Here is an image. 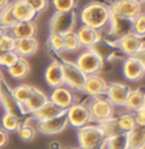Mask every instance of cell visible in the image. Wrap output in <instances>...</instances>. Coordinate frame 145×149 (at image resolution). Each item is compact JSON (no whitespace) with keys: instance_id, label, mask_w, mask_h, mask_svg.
<instances>
[{"instance_id":"47","label":"cell","mask_w":145,"mask_h":149,"mask_svg":"<svg viewBox=\"0 0 145 149\" xmlns=\"http://www.w3.org/2000/svg\"><path fill=\"white\" fill-rule=\"evenodd\" d=\"M3 55H4V51H3V50L0 49V59H1V57H3Z\"/></svg>"},{"instance_id":"31","label":"cell","mask_w":145,"mask_h":149,"mask_svg":"<svg viewBox=\"0 0 145 149\" xmlns=\"http://www.w3.org/2000/svg\"><path fill=\"white\" fill-rule=\"evenodd\" d=\"M19 126H21V120H19V116H17V115L5 112L4 116L1 117V129L5 130L6 133L17 131Z\"/></svg>"},{"instance_id":"36","label":"cell","mask_w":145,"mask_h":149,"mask_svg":"<svg viewBox=\"0 0 145 149\" xmlns=\"http://www.w3.org/2000/svg\"><path fill=\"white\" fill-rule=\"evenodd\" d=\"M17 133H18V136L21 138L23 141H31L36 136V129L31 126L28 123H24L23 125L19 126Z\"/></svg>"},{"instance_id":"38","label":"cell","mask_w":145,"mask_h":149,"mask_svg":"<svg viewBox=\"0 0 145 149\" xmlns=\"http://www.w3.org/2000/svg\"><path fill=\"white\" fill-rule=\"evenodd\" d=\"M75 1L76 0H52V5L55 8V12L67 13L74 10Z\"/></svg>"},{"instance_id":"49","label":"cell","mask_w":145,"mask_h":149,"mask_svg":"<svg viewBox=\"0 0 145 149\" xmlns=\"http://www.w3.org/2000/svg\"><path fill=\"white\" fill-rule=\"evenodd\" d=\"M136 1H139V3H141V4H144V3H145V0H136Z\"/></svg>"},{"instance_id":"7","label":"cell","mask_w":145,"mask_h":149,"mask_svg":"<svg viewBox=\"0 0 145 149\" xmlns=\"http://www.w3.org/2000/svg\"><path fill=\"white\" fill-rule=\"evenodd\" d=\"M112 14L134 19L140 13H143V4L136 0H112L107 4Z\"/></svg>"},{"instance_id":"14","label":"cell","mask_w":145,"mask_h":149,"mask_svg":"<svg viewBox=\"0 0 145 149\" xmlns=\"http://www.w3.org/2000/svg\"><path fill=\"white\" fill-rule=\"evenodd\" d=\"M66 126H67V117H66V111H64L59 116H55L50 118V120L38 123L37 129H38L40 133L45 135H55L61 133Z\"/></svg>"},{"instance_id":"24","label":"cell","mask_w":145,"mask_h":149,"mask_svg":"<svg viewBox=\"0 0 145 149\" xmlns=\"http://www.w3.org/2000/svg\"><path fill=\"white\" fill-rule=\"evenodd\" d=\"M123 107H126L133 113L143 110L145 107V92L141 89H131Z\"/></svg>"},{"instance_id":"9","label":"cell","mask_w":145,"mask_h":149,"mask_svg":"<svg viewBox=\"0 0 145 149\" xmlns=\"http://www.w3.org/2000/svg\"><path fill=\"white\" fill-rule=\"evenodd\" d=\"M66 117L67 125L78 130L89 125V123L92 121L88 106L83 103H74L73 106H70L66 110Z\"/></svg>"},{"instance_id":"16","label":"cell","mask_w":145,"mask_h":149,"mask_svg":"<svg viewBox=\"0 0 145 149\" xmlns=\"http://www.w3.org/2000/svg\"><path fill=\"white\" fill-rule=\"evenodd\" d=\"M106 89H107V82L98 74H94V75L87 77L83 92L94 98L106 94Z\"/></svg>"},{"instance_id":"27","label":"cell","mask_w":145,"mask_h":149,"mask_svg":"<svg viewBox=\"0 0 145 149\" xmlns=\"http://www.w3.org/2000/svg\"><path fill=\"white\" fill-rule=\"evenodd\" d=\"M129 149H145V127L136 126L127 133Z\"/></svg>"},{"instance_id":"19","label":"cell","mask_w":145,"mask_h":149,"mask_svg":"<svg viewBox=\"0 0 145 149\" xmlns=\"http://www.w3.org/2000/svg\"><path fill=\"white\" fill-rule=\"evenodd\" d=\"M75 33H76V37H78L80 45H82V47H84V49H90V47L102 37L101 36V32L90 28V27L83 26V24L76 29Z\"/></svg>"},{"instance_id":"44","label":"cell","mask_w":145,"mask_h":149,"mask_svg":"<svg viewBox=\"0 0 145 149\" xmlns=\"http://www.w3.org/2000/svg\"><path fill=\"white\" fill-rule=\"evenodd\" d=\"M136 57H137V59L140 60V61H141V64H143V65H144V68H145V47H144L143 50H141V51H140L139 54H137V55H136Z\"/></svg>"},{"instance_id":"45","label":"cell","mask_w":145,"mask_h":149,"mask_svg":"<svg viewBox=\"0 0 145 149\" xmlns=\"http://www.w3.org/2000/svg\"><path fill=\"white\" fill-rule=\"evenodd\" d=\"M8 5H9V0H0V10H3Z\"/></svg>"},{"instance_id":"25","label":"cell","mask_w":145,"mask_h":149,"mask_svg":"<svg viewBox=\"0 0 145 149\" xmlns=\"http://www.w3.org/2000/svg\"><path fill=\"white\" fill-rule=\"evenodd\" d=\"M90 50H92L94 54H97L103 61L104 60H110L111 57H113L114 55H116V52H114L116 47H114V45L112 42L102 38V37H101L98 41L90 47Z\"/></svg>"},{"instance_id":"18","label":"cell","mask_w":145,"mask_h":149,"mask_svg":"<svg viewBox=\"0 0 145 149\" xmlns=\"http://www.w3.org/2000/svg\"><path fill=\"white\" fill-rule=\"evenodd\" d=\"M45 80H46L47 86L51 88L64 86L62 69H61L60 61L53 60V61L50 63V65L46 68V72H45Z\"/></svg>"},{"instance_id":"41","label":"cell","mask_w":145,"mask_h":149,"mask_svg":"<svg viewBox=\"0 0 145 149\" xmlns=\"http://www.w3.org/2000/svg\"><path fill=\"white\" fill-rule=\"evenodd\" d=\"M29 4V6L35 10L37 14L38 13L45 12L47 8H49V0H26Z\"/></svg>"},{"instance_id":"12","label":"cell","mask_w":145,"mask_h":149,"mask_svg":"<svg viewBox=\"0 0 145 149\" xmlns=\"http://www.w3.org/2000/svg\"><path fill=\"white\" fill-rule=\"evenodd\" d=\"M49 101H51L52 103L59 106L61 110L66 111L70 106H73L75 103V94H74V91L67 88L66 86H60L52 88Z\"/></svg>"},{"instance_id":"5","label":"cell","mask_w":145,"mask_h":149,"mask_svg":"<svg viewBox=\"0 0 145 149\" xmlns=\"http://www.w3.org/2000/svg\"><path fill=\"white\" fill-rule=\"evenodd\" d=\"M75 19L76 15L74 10L67 13L55 12L50 19V33L65 36L66 33L73 32L74 26H75Z\"/></svg>"},{"instance_id":"13","label":"cell","mask_w":145,"mask_h":149,"mask_svg":"<svg viewBox=\"0 0 145 149\" xmlns=\"http://www.w3.org/2000/svg\"><path fill=\"white\" fill-rule=\"evenodd\" d=\"M122 74L129 82H137L145 75V68L136 56H127L122 63Z\"/></svg>"},{"instance_id":"34","label":"cell","mask_w":145,"mask_h":149,"mask_svg":"<svg viewBox=\"0 0 145 149\" xmlns=\"http://www.w3.org/2000/svg\"><path fill=\"white\" fill-rule=\"evenodd\" d=\"M99 126L103 130L104 136L106 138H111V136H113V135L121 133L120 129H119V125H117V117H114V116L112 118H110V120L99 124Z\"/></svg>"},{"instance_id":"32","label":"cell","mask_w":145,"mask_h":149,"mask_svg":"<svg viewBox=\"0 0 145 149\" xmlns=\"http://www.w3.org/2000/svg\"><path fill=\"white\" fill-rule=\"evenodd\" d=\"M82 49L78 37L75 32H69L64 36V51L66 52H76Z\"/></svg>"},{"instance_id":"40","label":"cell","mask_w":145,"mask_h":149,"mask_svg":"<svg viewBox=\"0 0 145 149\" xmlns=\"http://www.w3.org/2000/svg\"><path fill=\"white\" fill-rule=\"evenodd\" d=\"M0 49H1L4 52L14 51V49H15V40L13 38L9 33H5V35L0 38Z\"/></svg>"},{"instance_id":"20","label":"cell","mask_w":145,"mask_h":149,"mask_svg":"<svg viewBox=\"0 0 145 149\" xmlns=\"http://www.w3.org/2000/svg\"><path fill=\"white\" fill-rule=\"evenodd\" d=\"M0 102L4 104L5 112L14 113L18 116L17 110H21V113H23V106H19V104L15 102V100L12 96V89L6 86L4 82H3L1 86H0Z\"/></svg>"},{"instance_id":"10","label":"cell","mask_w":145,"mask_h":149,"mask_svg":"<svg viewBox=\"0 0 145 149\" xmlns=\"http://www.w3.org/2000/svg\"><path fill=\"white\" fill-rule=\"evenodd\" d=\"M112 43L117 50H120L121 52L127 56H136L145 47L144 40L134 35H127L117 41H113Z\"/></svg>"},{"instance_id":"39","label":"cell","mask_w":145,"mask_h":149,"mask_svg":"<svg viewBox=\"0 0 145 149\" xmlns=\"http://www.w3.org/2000/svg\"><path fill=\"white\" fill-rule=\"evenodd\" d=\"M19 57H21V56H19L15 51H8V52H4L3 57L0 59V66L5 68V69H9V68L13 66L17 61H18Z\"/></svg>"},{"instance_id":"37","label":"cell","mask_w":145,"mask_h":149,"mask_svg":"<svg viewBox=\"0 0 145 149\" xmlns=\"http://www.w3.org/2000/svg\"><path fill=\"white\" fill-rule=\"evenodd\" d=\"M47 43H49L50 49H51L53 52L60 54V52L64 51V36H61V35L50 33L49 40H47Z\"/></svg>"},{"instance_id":"30","label":"cell","mask_w":145,"mask_h":149,"mask_svg":"<svg viewBox=\"0 0 145 149\" xmlns=\"http://www.w3.org/2000/svg\"><path fill=\"white\" fill-rule=\"evenodd\" d=\"M117 125L121 133H130L136 127V121H135V116L133 112H126L122 113L121 116L117 117Z\"/></svg>"},{"instance_id":"11","label":"cell","mask_w":145,"mask_h":149,"mask_svg":"<svg viewBox=\"0 0 145 149\" xmlns=\"http://www.w3.org/2000/svg\"><path fill=\"white\" fill-rule=\"evenodd\" d=\"M131 88L123 83H108L106 89V98L113 106H125Z\"/></svg>"},{"instance_id":"15","label":"cell","mask_w":145,"mask_h":149,"mask_svg":"<svg viewBox=\"0 0 145 149\" xmlns=\"http://www.w3.org/2000/svg\"><path fill=\"white\" fill-rule=\"evenodd\" d=\"M10 8L17 22H33L37 15L26 0H14L10 3Z\"/></svg>"},{"instance_id":"48","label":"cell","mask_w":145,"mask_h":149,"mask_svg":"<svg viewBox=\"0 0 145 149\" xmlns=\"http://www.w3.org/2000/svg\"><path fill=\"white\" fill-rule=\"evenodd\" d=\"M1 83H3V77H1V73H0V86H1Z\"/></svg>"},{"instance_id":"43","label":"cell","mask_w":145,"mask_h":149,"mask_svg":"<svg viewBox=\"0 0 145 149\" xmlns=\"http://www.w3.org/2000/svg\"><path fill=\"white\" fill-rule=\"evenodd\" d=\"M9 143V135L6 133L5 130H3V129H0V149L5 148L6 145Z\"/></svg>"},{"instance_id":"17","label":"cell","mask_w":145,"mask_h":149,"mask_svg":"<svg viewBox=\"0 0 145 149\" xmlns=\"http://www.w3.org/2000/svg\"><path fill=\"white\" fill-rule=\"evenodd\" d=\"M37 33V26L35 21L33 22H17L14 26L9 28V35H10L15 41L18 40L32 38Z\"/></svg>"},{"instance_id":"29","label":"cell","mask_w":145,"mask_h":149,"mask_svg":"<svg viewBox=\"0 0 145 149\" xmlns=\"http://www.w3.org/2000/svg\"><path fill=\"white\" fill-rule=\"evenodd\" d=\"M106 149H129L126 133H119L106 139Z\"/></svg>"},{"instance_id":"28","label":"cell","mask_w":145,"mask_h":149,"mask_svg":"<svg viewBox=\"0 0 145 149\" xmlns=\"http://www.w3.org/2000/svg\"><path fill=\"white\" fill-rule=\"evenodd\" d=\"M33 89H35V87L28 86V84H19L12 89V96L19 106H23L32 96Z\"/></svg>"},{"instance_id":"46","label":"cell","mask_w":145,"mask_h":149,"mask_svg":"<svg viewBox=\"0 0 145 149\" xmlns=\"http://www.w3.org/2000/svg\"><path fill=\"white\" fill-rule=\"evenodd\" d=\"M5 33H6V29H4L3 27H0V38H1V37L4 36Z\"/></svg>"},{"instance_id":"22","label":"cell","mask_w":145,"mask_h":149,"mask_svg":"<svg viewBox=\"0 0 145 149\" xmlns=\"http://www.w3.org/2000/svg\"><path fill=\"white\" fill-rule=\"evenodd\" d=\"M62 112H64V110H61L59 106H56L51 101H47L38 111L32 113V117L38 121V123H41V121H46V120H50V118H52L55 116H59V115Z\"/></svg>"},{"instance_id":"2","label":"cell","mask_w":145,"mask_h":149,"mask_svg":"<svg viewBox=\"0 0 145 149\" xmlns=\"http://www.w3.org/2000/svg\"><path fill=\"white\" fill-rule=\"evenodd\" d=\"M61 69H62V79L64 86L70 88L71 91L83 92L84 83H85L87 75L78 68L75 61L70 60H61Z\"/></svg>"},{"instance_id":"33","label":"cell","mask_w":145,"mask_h":149,"mask_svg":"<svg viewBox=\"0 0 145 149\" xmlns=\"http://www.w3.org/2000/svg\"><path fill=\"white\" fill-rule=\"evenodd\" d=\"M17 23L14 15L12 13L10 8V3L8 6H5L3 10H0V27H3L4 29H9L10 27H13Z\"/></svg>"},{"instance_id":"42","label":"cell","mask_w":145,"mask_h":149,"mask_svg":"<svg viewBox=\"0 0 145 149\" xmlns=\"http://www.w3.org/2000/svg\"><path fill=\"white\" fill-rule=\"evenodd\" d=\"M135 116V121H136V126H140V127H145V110L137 111V112L134 113Z\"/></svg>"},{"instance_id":"23","label":"cell","mask_w":145,"mask_h":149,"mask_svg":"<svg viewBox=\"0 0 145 149\" xmlns=\"http://www.w3.org/2000/svg\"><path fill=\"white\" fill-rule=\"evenodd\" d=\"M37 50H38V41L36 40V37L15 41L14 51L21 57H27V56L35 55L37 52Z\"/></svg>"},{"instance_id":"26","label":"cell","mask_w":145,"mask_h":149,"mask_svg":"<svg viewBox=\"0 0 145 149\" xmlns=\"http://www.w3.org/2000/svg\"><path fill=\"white\" fill-rule=\"evenodd\" d=\"M29 70H31V66H29V63L27 61V59L26 57H19L18 61L13 66L9 68V69H6V72H8V74L13 79L21 80V79H24L28 75Z\"/></svg>"},{"instance_id":"21","label":"cell","mask_w":145,"mask_h":149,"mask_svg":"<svg viewBox=\"0 0 145 149\" xmlns=\"http://www.w3.org/2000/svg\"><path fill=\"white\" fill-rule=\"evenodd\" d=\"M47 101H49V97H47L42 91L35 88L32 96L29 97V100L23 104V113H35L36 111H38L40 108L47 102Z\"/></svg>"},{"instance_id":"50","label":"cell","mask_w":145,"mask_h":149,"mask_svg":"<svg viewBox=\"0 0 145 149\" xmlns=\"http://www.w3.org/2000/svg\"><path fill=\"white\" fill-rule=\"evenodd\" d=\"M144 110H145V107H144Z\"/></svg>"},{"instance_id":"8","label":"cell","mask_w":145,"mask_h":149,"mask_svg":"<svg viewBox=\"0 0 145 149\" xmlns=\"http://www.w3.org/2000/svg\"><path fill=\"white\" fill-rule=\"evenodd\" d=\"M107 27H108L107 35L113 41H117V40L122 38L127 35H133V19L123 18V17L112 14V13H111L110 22Z\"/></svg>"},{"instance_id":"3","label":"cell","mask_w":145,"mask_h":149,"mask_svg":"<svg viewBox=\"0 0 145 149\" xmlns=\"http://www.w3.org/2000/svg\"><path fill=\"white\" fill-rule=\"evenodd\" d=\"M103 130L99 125L97 126H90L87 125L78 130V143L80 149H92L96 145H99L106 141Z\"/></svg>"},{"instance_id":"4","label":"cell","mask_w":145,"mask_h":149,"mask_svg":"<svg viewBox=\"0 0 145 149\" xmlns=\"http://www.w3.org/2000/svg\"><path fill=\"white\" fill-rule=\"evenodd\" d=\"M88 108L92 121H96L98 125L112 118L114 115V106L104 97H94Z\"/></svg>"},{"instance_id":"6","label":"cell","mask_w":145,"mask_h":149,"mask_svg":"<svg viewBox=\"0 0 145 149\" xmlns=\"http://www.w3.org/2000/svg\"><path fill=\"white\" fill-rule=\"evenodd\" d=\"M75 64L78 65L79 69L88 77V75L98 74L101 70H102L104 61L97 54H94L90 49H85L84 51H82L78 55Z\"/></svg>"},{"instance_id":"1","label":"cell","mask_w":145,"mask_h":149,"mask_svg":"<svg viewBox=\"0 0 145 149\" xmlns=\"http://www.w3.org/2000/svg\"><path fill=\"white\" fill-rule=\"evenodd\" d=\"M111 10L108 5L101 1H90L82 8L79 13V19L83 26L90 27L101 32L108 26Z\"/></svg>"},{"instance_id":"35","label":"cell","mask_w":145,"mask_h":149,"mask_svg":"<svg viewBox=\"0 0 145 149\" xmlns=\"http://www.w3.org/2000/svg\"><path fill=\"white\" fill-rule=\"evenodd\" d=\"M133 35L139 38L145 37V13H140L133 19Z\"/></svg>"}]
</instances>
